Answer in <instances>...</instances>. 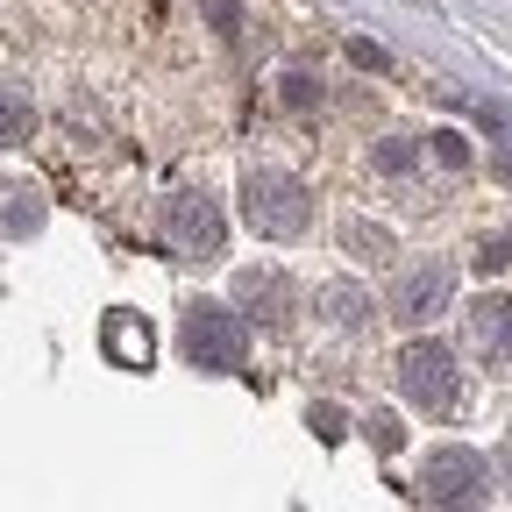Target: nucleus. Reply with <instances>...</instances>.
<instances>
[{"label": "nucleus", "instance_id": "obj_21", "mask_svg": "<svg viewBox=\"0 0 512 512\" xmlns=\"http://www.w3.org/2000/svg\"><path fill=\"white\" fill-rule=\"evenodd\" d=\"M349 57L363 64V72H392V57H384V50H377L370 36H356V43H349Z\"/></svg>", "mask_w": 512, "mask_h": 512}, {"label": "nucleus", "instance_id": "obj_18", "mask_svg": "<svg viewBox=\"0 0 512 512\" xmlns=\"http://www.w3.org/2000/svg\"><path fill=\"white\" fill-rule=\"evenodd\" d=\"M207 29H214L221 43H235V36H242V0H207Z\"/></svg>", "mask_w": 512, "mask_h": 512}, {"label": "nucleus", "instance_id": "obj_4", "mask_svg": "<svg viewBox=\"0 0 512 512\" xmlns=\"http://www.w3.org/2000/svg\"><path fill=\"white\" fill-rule=\"evenodd\" d=\"M157 235H164V249L178 256V264H214V256L228 249V214H221V200L207 185H178L157 207Z\"/></svg>", "mask_w": 512, "mask_h": 512}, {"label": "nucleus", "instance_id": "obj_6", "mask_svg": "<svg viewBox=\"0 0 512 512\" xmlns=\"http://www.w3.org/2000/svg\"><path fill=\"white\" fill-rule=\"evenodd\" d=\"M456 306V264L448 256H420V264H406L399 271V285H392V313L406 335H420V328H434V320Z\"/></svg>", "mask_w": 512, "mask_h": 512}, {"label": "nucleus", "instance_id": "obj_19", "mask_svg": "<svg viewBox=\"0 0 512 512\" xmlns=\"http://www.w3.org/2000/svg\"><path fill=\"white\" fill-rule=\"evenodd\" d=\"M470 264H477V271H505V264H512V242H505V235H484V242L470 249Z\"/></svg>", "mask_w": 512, "mask_h": 512}, {"label": "nucleus", "instance_id": "obj_16", "mask_svg": "<svg viewBox=\"0 0 512 512\" xmlns=\"http://www.w3.org/2000/svg\"><path fill=\"white\" fill-rule=\"evenodd\" d=\"M427 150H434V164H441V171H470V164H477L470 136H456V128H434V136H427Z\"/></svg>", "mask_w": 512, "mask_h": 512}, {"label": "nucleus", "instance_id": "obj_22", "mask_svg": "<svg viewBox=\"0 0 512 512\" xmlns=\"http://www.w3.org/2000/svg\"><path fill=\"white\" fill-rule=\"evenodd\" d=\"M491 470H498V484H512V434L498 441V456H491Z\"/></svg>", "mask_w": 512, "mask_h": 512}, {"label": "nucleus", "instance_id": "obj_1", "mask_svg": "<svg viewBox=\"0 0 512 512\" xmlns=\"http://www.w3.org/2000/svg\"><path fill=\"white\" fill-rule=\"evenodd\" d=\"M392 377H399V399H406L413 413H427V420H448V413L463 406V363H456V349L434 342L427 328L399 349Z\"/></svg>", "mask_w": 512, "mask_h": 512}, {"label": "nucleus", "instance_id": "obj_10", "mask_svg": "<svg viewBox=\"0 0 512 512\" xmlns=\"http://www.w3.org/2000/svg\"><path fill=\"white\" fill-rule=\"evenodd\" d=\"M313 313L328 320V328L356 335V328H370L377 299H370V285H356V278H328V285H313Z\"/></svg>", "mask_w": 512, "mask_h": 512}, {"label": "nucleus", "instance_id": "obj_5", "mask_svg": "<svg viewBox=\"0 0 512 512\" xmlns=\"http://www.w3.org/2000/svg\"><path fill=\"white\" fill-rule=\"evenodd\" d=\"M413 491H420L427 505L470 512V505H484V498L498 491V470H491V456H477V448H463V441H441V448H427V463H420Z\"/></svg>", "mask_w": 512, "mask_h": 512}, {"label": "nucleus", "instance_id": "obj_7", "mask_svg": "<svg viewBox=\"0 0 512 512\" xmlns=\"http://www.w3.org/2000/svg\"><path fill=\"white\" fill-rule=\"evenodd\" d=\"M235 313L264 320V328H285V320L299 313V285L278 264H249V271H235Z\"/></svg>", "mask_w": 512, "mask_h": 512}, {"label": "nucleus", "instance_id": "obj_17", "mask_svg": "<svg viewBox=\"0 0 512 512\" xmlns=\"http://www.w3.org/2000/svg\"><path fill=\"white\" fill-rule=\"evenodd\" d=\"M363 434H370V448H384V456H399V441H406L399 413H370V420H363Z\"/></svg>", "mask_w": 512, "mask_h": 512}, {"label": "nucleus", "instance_id": "obj_3", "mask_svg": "<svg viewBox=\"0 0 512 512\" xmlns=\"http://www.w3.org/2000/svg\"><path fill=\"white\" fill-rule=\"evenodd\" d=\"M178 349L192 370H207V377H235L249 363V320L221 299H192L185 320H178Z\"/></svg>", "mask_w": 512, "mask_h": 512}, {"label": "nucleus", "instance_id": "obj_13", "mask_svg": "<svg viewBox=\"0 0 512 512\" xmlns=\"http://www.w3.org/2000/svg\"><path fill=\"white\" fill-rule=\"evenodd\" d=\"M370 171L377 178H413L420 171V136H377L370 143Z\"/></svg>", "mask_w": 512, "mask_h": 512}, {"label": "nucleus", "instance_id": "obj_14", "mask_svg": "<svg viewBox=\"0 0 512 512\" xmlns=\"http://www.w3.org/2000/svg\"><path fill=\"white\" fill-rule=\"evenodd\" d=\"M278 100H285V114H320L328 86H320V72H306V64H285V72H278Z\"/></svg>", "mask_w": 512, "mask_h": 512}, {"label": "nucleus", "instance_id": "obj_20", "mask_svg": "<svg viewBox=\"0 0 512 512\" xmlns=\"http://www.w3.org/2000/svg\"><path fill=\"white\" fill-rule=\"evenodd\" d=\"M306 427H313L320 441H342V434H349V420H342V406H313V413H306Z\"/></svg>", "mask_w": 512, "mask_h": 512}, {"label": "nucleus", "instance_id": "obj_15", "mask_svg": "<svg viewBox=\"0 0 512 512\" xmlns=\"http://www.w3.org/2000/svg\"><path fill=\"white\" fill-rule=\"evenodd\" d=\"M29 128H36V107L22 86H0V150L8 143H29Z\"/></svg>", "mask_w": 512, "mask_h": 512}, {"label": "nucleus", "instance_id": "obj_8", "mask_svg": "<svg viewBox=\"0 0 512 512\" xmlns=\"http://www.w3.org/2000/svg\"><path fill=\"white\" fill-rule=\"evenodd\" d=\"M463 320H470V349L484 356V370H512V299L505 292H477Z\"/></svg>", "mask_w": 512, "mask_h": 512}, {"label": "nucleus", "instance_id": "obj_2", "mask_svg": "<svg viewBox=\"0 0 512 512\" xmlns=\"http://www.w3.org/2000/svg\"><path fill=\"white\" fill-rule=\"evenodd\" d=\"M242 221L264 242H299L306 221H313V192L278 164H249L242 171Z\"/></svg>", "mask_w": 512, "mask_h": 512}, {"label": "nucleus", "instance_id": "obj_11", "mask_svg": "<svg viewBox=\"0 0 512 512\" xmlns=\"http://www.w3.org/2000/svg\"><path fill=\"white\" fill-rule=\"evenodd\" d=\"M342 256H356V264H392L399 256V242H392V228H377V221H363V214H349L342 221Z\"/></svg>", "mask_w": 512, "mask_h": 512}, {"label": "nucleus", "instance_id": "obj_9", "mask_svg": "<svg viewBox=\"0 0 512 512\" xmlns=\"http://www.w3.org/2000/svg\"><path fill=\"white\" fill-rule=\"evenodd\" d=\"M100 349H107V363H121V370H150L157 335H150V320H143V313L114 306V313L100 320Z\"/></svg>", "mask_w": 512, "mask_h": 512}, {"label": "nucleus", "instance_id": "obj_23", "mask_svg": "<svg viewBox=\"0 0 512 512\" xmlns=\"http://www.w3.org/2000/svg\"><path fill=\"white\" fill-rule=\"evenodd\" d=\"M491 171H498V178H512V136H505V143L491 150Z\"/></svg>", "mask_w": 512, "mask_h": 512}, {"label": "nucleus", "instance_id": "obj_12", "mask_svg": "<svg viewBox=\"0 0 512 512\" xmlns=\"http://www.w3.org/2000/svg\"><path fill=\"white\" fill-rule=\"evenodd\" d=\"M43 214H50V207H43V192H36V185H0V235H15V242H22V235L43 228Z\"/></svg>", "mask_w": 512, "mask_h": 512}]
</instances>
